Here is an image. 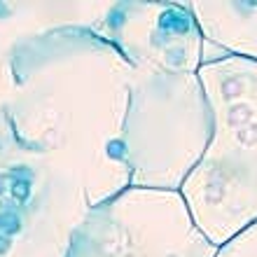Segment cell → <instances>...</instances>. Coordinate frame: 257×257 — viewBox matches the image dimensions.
Segmentation results:
<instances>
[{
    "instance_id": "3957f363",
    "label": "cell",
    "mask_w": 257,
    "mask_h": 257,
    "mask_svg": "<svg viewBox=\"0 0 257 257\" xmlns=\"http://www.w3.org/2000/svg\"><path fill=\"white\" fill-rule=\"evenodd\" d=\"M213 136V112L199 75L134 70L124 162L131 187L180 192Z\"/></svg>"
},
{
    "instance_id": "8992f818",
    "label": "cell",
    "mask_w": 257,
    "mask_h": 257,
    "mask_svg": "<svg viewBox=\"0 0 257 257\" xmlns=\"http://www.w3.org/2000/svg\"><path fill=\"white\" fill-rule=\"evenodd\" d=\"M134 70L196 75L206 40L190 3H110L91 28Z\"/></svg>"
},
{
    "instance_id": "7a4b0ae2",
    "label": "cell",
    "mask_w": 257,
    "mask_h": 257,
    "mask_svg": "<svg viewBox=\"0 0 257 257\" xmlns=\"http://www.w3.org/2000/svg\"><path fill=\"white\" fill-rule=\"evenodd\" d=\"M213 136L180 187L192 220L220 248L257 222V63L220 56L199 68Z\"/></svg>"
},
{
    "instance_id": "6da1fadb",
    "label": "cell",
    "mask_w": 257,
    "mask_h": 257,
    "mask_svg": "<svg viewBox=\"0 0 257 257\" xmlns=\"http://www.w3.org/2000/svg\"><path fill=\"white\" fill-rule=\"evenodd\" d=\"M10 75L12 131L80 178L91 208L131 187L124 124L134 68L105 38L73 26L26 38Z\"/></svg>"
},
{
    "instance_id": "ba28073f",
    "label": "cell",
    "mask_w": 257,
    "mask_h": 257,
    "mask_svg": "<svg viewBox=\"0 0 257 257\" xmlns=\"http://www.w3.org/2000/svg\"><path fill=\"white\" fill-rule=\"evenodd\" d=\"M206 45L257 63V0H192Z\"/></svg>"
},
{
    "instance_id": "277c9868",
    "label": "cell",
    "mask_w": 257,
    "mask_h": 257,
    "mask_svg": "<svg viewBox=\"0 0 257 257\" xmlns=\"http://www.w3.org/2000/svg\"><path fill=\"white\" fill-rule=\"evenodd\" d=\"M91 206L80 178L21 143L0 112V257H68Z\"/></svg>"
},
{
    "instance_id": "52a82bcc",
    "label": "cell",
    "mask_w": 257,
    "mask_h": 257,
    "mask_svg": "<svg viewBox=\"0 0 257 257\" xmlns=\"http://www.w3.org/2000/svg\"><path fill=\"white\" fill-rule=\"evenodd\" d=\"M110 3H0V112L10 96V59L19 42L54 28H94Z\"/></svg>"
},
{
    "instance_id": "9c48e42d",
    "label": "cell",
    "mask_w": 257,
    "mask_h": 257,
    "mask_svg": "<svg viewBox=\"0 0 257 257\" xmlns=\"http://www.w3.org/2000/svg\"><path fill=\"white\" fill-rule=\"evenodd\" d=\"M215 257H257V222L220 245Z\"/></svg>"
},
{
    "instance_id": "5b68a950",
    "label": "cell",
    "mask_w": 257,
    "mask_h": 257,
    "mask_svg": "<svg viewBox=\"0 0 257 257\" xmlns=\"http://www.w3.org/2000/svg\"><path fill=\"white\" fill-rule=\"evenodd\" d=\"M180 192L128 187L91 208L68 257H215Z\"/></svg>"
}]
</instances>
